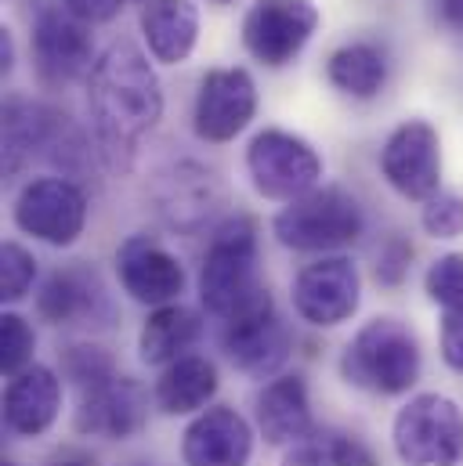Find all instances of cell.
Listing matches in <instances>:
<instances>
[{
	"label": "cell",
	"mask_w": 463,
	"mask_h": 466,
	"mask_svg": "<svg viewBox=\"0 0 463 466\" xmlns=\"http://www.w3.org/2000/svg\"><path fill=\"white\" fill-rule=\"evenodd\" d=\"M87 113L102 152L116 167H130L138 145L163 119V87L141 47L109 44L87 76Z\"/></svg>",
	"instance_id": "obj_1"
},
{
	"label": "cell",
	"mask_w": 463,
	"mask_h": 466,
	"mask_svg": "<svg viewBox=\"0 0 463 466\" xmlns=\"http://www.w3.org/2000/svg\"><path fill=\"white\" fill-rule=\"evenodd\" d=\"M420 369H424V350L417 333L391 315H376L362 322L341 354V376L347 383L384 398L409 394V387L420 380Z\"/></svg>",
	"instance_id": "obj_2"
},
{
	"label": "cell",
	"mask_w": 463,
	"mask_h": 466,
	"mask_svg": "<svg viewBox=\"0 0 463 466\" xmlns=\"http://www.w3.org/2000/svg\"><path fill=\"white\" fill-rule=\"evenodd\" d=\"M261 286L264 282L257 279V221L250 214H232L214 228L203 253L200 304L225 322Z\"/></svg>",
	"instance_id": "obj_3"
},
{
	"label": "cell",
	"mask_w": 463,
	"mask_h": 466,
	"mask_svg": "<svg viewBox=\"0 0 463 466\" xmlns=\"http://www.w3.org/2000/svg\"><path fill=\"white\" fill-rule=\"evenodd\" d=\"M365 228L358 199L341 185H319L308 196L286 203L272 218V235L293 253H330L351 246Z\"/></svg>",
	"instance_id": "obj_4"
},
{
	"label": "cell",
	"mask_w": 463,
	"mask_h": 466,
	"mask_svg": "<svg viewBox=\"0 0 463 466\" xmlns=\"http://www.w3.org/2000/svg\"><path fill=\"white\" fill-rule=\"evenodd\" d=\"M391 445L402 466H460L463 412L449 394H413L391 423Z\"/></svg>",
	"instance_id": "obj_5"
},
{
	"label": "cell",
	"mask_w": 463,
	"mask_h": 466,
	"mask_svg": "<svg viewBox=\"0 0 463 466\" xmlns=\"http://www.w3.org/2000/svg\"><path fill=\"white\" fill-rule=\"evenodd\" d=\"M246 174L261 199L272 203H293L319 188L323 181V156L315 145L293 130L264 127L246 145Z\"/></svg>",
	"instance_id": "obj_6"
},
{
	"label": "cell",
	"mask_w": 463,
	"mask_h": 466,
	"mask_svg": "<svg viewBox=\"0 0 463 466\" xmlns=\"http://www.w3.org/2000/svg\"><path fill=\"white\" fill-rule=\"evenodd\" d=\"M221 350L232 365L250 380H275L286 365L293 337L286 322L275 311V300L268 286H261L232 319H225L221 329Z\"/></svg>",
	"instance_id": "obj_7"
},
{
	"label": "cell",
	"mask_w": 463,
	"mask_h": 466,
	"mask_svg": "<svg viewBox=\"0 0 463 466\" xmlns=\"http://www.w3.org/2000/svg\"><path fill=\"white\" fill-rule=\"evenodd\" d=\"M87 192L69 177H33L15 196L11 218L22 235H33L47 246H73L87 228Z\"/></svg>",
	"instance_id": "obj_8"
},
{
	"label": "cell",
	"mask_w": 463,
	"mask_h": 466,
	"mask_svg": "<svg viewBox=\"0 0 463 466\" xmlns=\"http://www.w3.org/2000/svg\"><path fill=\"white\" fill-rule=\"evenodd\" d=\"M33 69L44 87H66L95 69L91 25L80 22L66 4H44L33 18Z\"/></svg>",
	"instance_id": "obj_9"
},
{
	"label": "cell",
	"mask_w": 463,
	"mask_h": 466,
	"mask_svg": "<svg viewBox=\"0 0 463 466\" xmlns=\"http://www.w3.org/2000/svg\"><path fill=\"white\" fill-rule=\"evenodd\" d=\"M319 22L315 0H253L242 15V47L253 62L283 69L308 47Z\"/></svg>",
	"instance_id": "obj_10"
},
{
	"label": "cell",
	"mask_w": 463,
	"mask_h": 466,
	"mask_svg": "<svg viewBox=\"0 0 463 466\" xmlns=\"http://www.w3.org/2000/svg\"><path fill=\"white\" fill-rule=\"evenodd\" d=\"M384 181L413 203H427L442 192V137L427 119L398 123L380 148Z\"/></svg>",
	"instance_id": "obj_11"
},
{
	"label": "cell",
	"mask_w": 463,
	"mask_h": 466,
	"mask_svg": "<svg viewBox=\"0 0 463 466\" xmlns=\"http://www.w3.org/2000/svg\"><path fill=\"white\" fill-rule=\"evenodd\" d=\"M362 304V275L358 264L345 253L319 257L304 264L293 279V311L315 326V329H334L355 319Z\"/></svg>",
	"instance_id": "obj_12"
},
{
	"label": "cell",
	"mask_w": 463,
	"mask_h": 466,
	"mask_svg": "<svg viewBox=\"0 0 463 466\" xmlns=\"http://www.w3.org/2000/svg\"><path fill=\"white\" fill-rule=\"evenodd\" d=\"M253 116H257V84L250 69L229 66V69L203 73L196 106H192V130L200 141H211V145L235 141Z\"/></svg>",
	"instance_id": "obj_13"
},
{
	"label": "cell",
	"mask_w": 463,
	"mask_h": 466,
	"mask_svg": "<svg viewBox=\"0 0 463 466\" xmlns=\"http://www.w3.org/2000/svg\"><path fill=\"white\" fill-rule=\"evenodd\" d=\"M116 279L123 293L145 308L178 304L185 293V268L181 260L152 235H130L116 249Z\"/></svg>",
	"instance_id": "obj_14"
},
{
	"label": "cell",
	"mask_w": 463,
	"mask_h": 466,
	"mask_svg": "<svg viewBox=\"0 0 463 466\" xmlns=\"http://www.w3.org/2000/svg\"><path fill=\"white\" fill-rule=\"evenodd\" d=\"M149 420V390L134 376H113L109 383L84 390L73 412V431L84 438L127 441Z\"/></svg>",
	"instance_id": "obj_15"
},
{
	"label": "cell",
	"mask_w": 463,
	"mask_h": 466,
	"mask_svg": "<svg viewBox=\"0 0 463 466\" xmlns=\"http://www.w3.org/2000/svg\"><path fill=\"white\" fill-rule=\"evenodd\" d=\"M156 207L174 232L196 235L221 207V181L200 163H174L167 174H159Z\"/></svg>",
	"instance_id": "obj_16"
},
{
	"label": "cell",
	"mask_w": 463,
	"mask_h": 466,
	"mask_svg": "<svg viewBox=\"0 0 463 466\" xmlns=\"http://www.w3.org/2000/svg\"><path fill=\"white\" fill-rule=\"evenodd\" d=\"M253 456V427L229 405H211L181 434L185 466H246Z\"/></svg>",
	"instance_id": "obj_17"
},
{
	"label": "cell",
	"mask_w": 463,
	"mask_h": 466,
	"mask_svg": "<svg viewBox=\"0 0 463 466\" xmlns=\"http://www.w3.org/2000/svg\"><path fill=\"white\" fill-rule=\"evenodd\" d=\"M36 315L51 326H91L98 319H109V300L98 271L84 260L51 271L36 293Z\"/></svg>",
	"instance_id": "obj_18"
},
{
	"label": "cell",
	"mask_w": 463,
	"mask_h": 466,
	"mask_svg": "<svg viewBox=\"0 0 463 466\" xmlns=\"http://www.w3.org/2000/svg\"><path fill=\"white\" fill-rule=\"evenodd\" d=\"M66 130V116L44 102H33L26 95H11L4 102V148H0V159H4V177H15L29 167L33 156H40L44 148H55L58 137Z\"/></svg>",
	"instance_id": "obj_19"
},
{
	"label": "cell",
	"mask_w": 463,
	"mask_h": 466,
	"mask_svg": "<svg viewBox=\"0 0 463 466\" xmlns=\"http://www.w3.org/2000/svg\"><path fill=\"white\" fill-rule=\"evenodd\" d=\"M62 412V380L47 365H29L7 380L4 390V427L15 438H40L55 427Z\"/></svg>",
	"instance_id": "obj_20"
},
{
	"label": "cell",
	"mask_w": 463,
	"mask_h": 466,
	"mask_svg": "<svg viewBox=\"0 0 463 466\" xmlns=\"http://www.w3.org/2000/svg\"><path fill=\"white\" fill-rule=\"evenodd\" d=\"M253 416H257L261 438L275 449H290L315 434L312 398H308V383L301 376L279 372L275 380H268L253 401Z\"/></svg>",
	"instance_id": "obj_21"
},
{
	"label": "cell",
	"mask_w": 463,
	"mask_h": 466,
	"mask_svg": "<svg viewBox=\"0 0 463 466\" xmlns=\"http://www.w3.org/2000/svg\"><path fill=\"white\" fill-rule=\"evenodd\" d=\"M138 25L159 66H181L200 40V7L192 0H145Z\"/></svg>",
	"instance_id": "obj_22"
},
{
	"label": "cell",
	"mask_w": 463,
	"mask_h": 466,
	"mask_svg": "<svg viewBox=\"0 0 463 466\" xmlns=\"http://www.w3.org/2000/svg\"><path fill=\"white\" fill-rule=\"evenodd\" d=\"M218 394V365L203 354H185L170 365H163L156 387H152V401L163 416H192L211 409Z\"/></svg>",
	"instance_id": "obj_23"
},
{
	"label": "cell",
	"mask_w": 463,
	"mask_h": 466,
	"mask_svg": "<svg viewBox=\"0 0 463 466\" xmlns=\"http://www.w3.org/2000/svg\"><path fill=\"white\" fill-rule=\"evenodd\" d=\"M200 333H203L200 311H192L185 304L152 308V315L145 319V326L138 333V358L145 365H170V361L185 358V350L200 340Z\"/></svg>",
	"instance_id": "obj_24"
},
{
	"label": "cell",
	"mask_w": 463,
	"mask_h": 466,
	"mask_svg": "<svg viewBox=\"0 0 463 466\" xmlns=\"http://www.w3.org/2000/svg\"><path fill=\"white\" fill-rule=\"evenodd\" d=\"M326 76H330V84L341 95L358 98V102H369L387 84V58H384L380 47H373L365 40H355V44H345V47H337L330 55Z\"/></svg>",
	"instance_id": "obj_25"
},
{
	"label": "cell",
	"mask_w": 463,
	"mask_h": 466,
	"mask_svg": "<svg viewBox=\"0 0 463 466\" xmlns=\"http://www.w3.org/2000/svg\"><path fill=\"white\" fill-rule=\"evenodd\" d=\"M279 466H376V460L358 438H347V434L319 438V434H312V438L290 445Z\"/></svg>",
	"instance_id": "obj_26"
},
{
	"label": "cell",
	"mask_w": 463,
	"mask_h": 466,
	"mask_svg": "<svg viewBox=\"0 0 463 466\" xmlns=\"http://www.w3.org/2000/svg\"><path fill=\"white\" fill-rule=\"evenodd\" d=\"M62 376L84 394V390H95L102 383H109L116 372L113 354L98 344H69L62 350Z\"/></svg>",
	"instance_id": "obj_27"
},
{
	"label": "cell",
	"mask_w": 463,
	"mask_h": 466,
	"mask_svg": "<svg viewBox=\"0 0 463 466\" xmlns=\"http://www.w3.org/2000/svg\"><path fill=\"white\" fill-rule=\"evenodd\" d=\"M33 350H36V333H33L29 319H22L18 311H4L0 315V369H4V376L11 380L22 369H29Z\"/></svg>",
	"instance_id": "obj_28"
},
{
	"label": "cell",
	"mask_w": 463,
	"mask_h": 466,
	"mask_svg": "<svg viewBox=\"0 0 463 466\" xmlns=\"http://www.w3.org/2000/svg\"><path fill=\"white\" fill-rule=\"evenodd\" d=\"M33 282H36V257L18 242H4L0 246V300L4 304L26 300Z\"/></svg>",
	"instance_id": "obj_29"
},
{
	"label": "cell",
	"mask_w": 463,
	"mask_h": 466,
	"mask_svg": "<svg viewBox=\"0 0 463 466\" xmlns=\"http://www.w3.org/2000/svg\"><path fill=\"white\" fill-rule=\"evenodd\" d=\"M424 289H427V300L446 308V311L463 308V253H442L427 268Z\"/></svg>",
	"instance_id": "obj_30"
},
{
	"label": "cell",
	"mask_w": 463,
	"mask_h": 466,
	"mask_svg": "<svg viewBox=\"0 0 463 466\" xmlns=\"http://www.w3.org/2000/svg\"><path fill=\"white\" fill-rule=\"evenodd\" d=\"M420 228L431 238H457L463 235V196L457 192H438L424 203L420 210Z\"/></svg>",
	"instance_id": "obj_31"
},
{
	"label": "cell",
	"mask_w": 463,
	"mask_h": 466,
	"mask_svg": "<svg viewBox=\"0 0 463 466\" xmlns=\"http://www.w3.org/2000/svg\"><path fill=\"white\" fill-rule=\"evenodd\" d=\"M409 268H413V242L406 235H391L380 249H376V268H373V279L387 289H398L406 279H409Z\"/></svg>",
	"instance_id": "obj_32"
},
{
	"label": "cell",
	"mask_w": 463,
	"mask_h": 466,
	"mask_svg": "<svg viewBox=\"0 0 463 466\" xmlns=\"http://www.w3.org/2000/svg\"><path fill=\"white\" fill-rule=\"evenodd\" d=\"M438 348H442V361H446L449 369L463 372V308L446 311L442 333H438Z\"/></svg>",
	"instance_id": "obj_33"
},
{
	"label": "cell",
	"mask_w": 463,
	"mask_h": 466,
	"mask_svg": "<svg viewBox=\"0 0 463 466\" xmlns=\"http://www.w3.org/2000/svg\"><path fill=\"white\" fill-rule=\"evenodd\" d=\"M80 22L87 25H102V22H113L116 15L123 11V0H62Z\"/></svg>",
	"instance_id": "obj_34"
},
{
	"label": "cell",
	"mask_w": 463,
	"mask_h": 466,
	"mask_svg": "<svg viewBox=\"0 0 463 466\" xmlns=\"http://www.w3.org/2000/svg\"><path fill=\"white\" fill-rule=\"evenodd\" d=\"M438 15L449 29H463V0H438Z\"/></svg>",
	"instance_id": "obj_35"
},
{
	"label": "cell",
	"mask_w": 463,
	"mask_h": 466,
	"mask_svg": "<svg viewBox=\"0 0 463 466\" xmlns=\"http://www.w3.org/2000/svg\"><path fill=\"white\" fill-rule=\"evenodd\" d=\"M15 69V40L11 29H0V76H7Z\"/></svg>",
	"instance_id": "obj_36"
},
{
	"label": "cell",
	"mask_w": 463,
	"mask_h": 466,
	"mask_svg": "<svg viewBox=\"0 0 463 466\" xmlns=\"http://www.w3.org/2000/svg\"><path fill=\"white\" fill-rule=\"evenodd\" d=\"M51 466H95L91 460H84V456H58Z\"/></svg>",
	"instance_id": "obj_37"
},
{
	"label": "cell",
	"mask_w": 463,
	"mask_h": 466,
	"mask_svg": "<svg viewBox=\"0 0 463 466\" xmlns=\"http://www.w3.org/2000/svg\"><path fill=\"white\" fill-rule=\"evenodd\" d=\"M211 4H235V0H211Z\"/></svg>",
	"instance_id": "obj_38"
},
{
	"label": "cell",
	"mask_w": 463,
	"mask_h": 466,
	"mask_svg": "<svg viewBox=\"0 0 463 466\" xmlns=\"http://www.w3.org/2000/svg\"><path fill=\"white\" fill-rule=\"evenodd\" d=\"M4 466H15V463H7V460H4Z\"/></svg>",
	"instance_id": "obj_39"
},
{
	"label": "cell",
	"mask_w": 463,
	"mask_h": 466,
	"mask_svg": "<svg viewBox=\"0 0 463 466\" xmlns=\"http://www.w3.org/2000/svg\"><path fill=\"white\" fill-rule=\"evenodd\" d=\"M141 4H145V0H141Z\"/></svg>",
	"instance_id": "obj_40"
}]
</instances>
